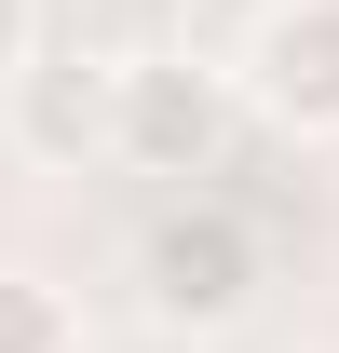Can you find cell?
<instances>
[{"label": "cell", "instance_id": "1", "mask_svg": "<svg viewBox=\"0 0 339 353\" xmlns=\"http://www.w3.org/2000/svg\"><path fill=\"white\" fill-rule=\"evenodd\" d=\"M0 136L28 150V163L82 176V163H123V54L95 41H28L0 68Z\"/></svg>", "mask_w": 339, "mask_h": 353}, {"label": "cell", "instance_id": "2", "mask_svg": "<svg viewBox=\"0 0 339 353\" xmlns=\"http://www.w3.org/2000/svg\"><path fill=\"white\" fill-rule=\"evenodd\" d=\"M136 299H150V326H176V340L245 326L258 312V231L231 218V204H163L150 245H136Z\"/></svg>", "mask_w": 339, "mask_h": 353}, {"label": "cell", "instance_id": "3", "mask_svg": "<svg viewBox=\"0 0 339 353\" xmlns=\"http://www.w3.org/2000/svg\"><path fill=\"white\" fill-rule=\"evenodd\" d=\"M231 123H245V68L123 54V163H136V176H217Z\"/></svg>", "mask_w": 339, "mask_h": 353}, {"label": "cell", "instance_id": "4", "mask_svg": "<svg viewBox=\"0 0 339 353\" xmlns=\"http://www.w3.org/2000/svg\"><path fill=\"white\" fill-rule=\"evenodd\" d=\"M245 109L285 136H339V0H271L245 28Z\"/></svg>", "mask_w": 339, "mask_h": 353}, {"label": "cell", "instance_id": "5", "mask_svg": "<svg viewBox=\"0 0 339 353\" xmlns=\"http://www.w3.org/2000/svg\"><path fill=\"white\" fill-rule=\"evenodd\" d=\"M0 353H82V299L28 259H0Z\"/></svg>", "mask_w": 339, "mask_h": 353}]
</instances>
